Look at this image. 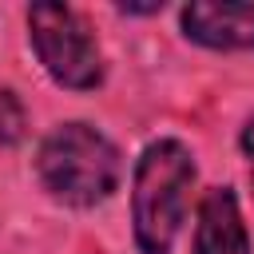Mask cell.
Listing matches in <instances>:
<instances>
[{"label":"cell","mask_w":254,"mask_h":254,"mask_svg":"<svg viewBox=\"0 0 254 254\" xmlns=\"http://www.w3.org/2000/svg\"><path fill=\"white\" fill-rule=\"evenodd\" d=\"M190 187H194V159L179 139H159L139 155L131 179V222H135V246L143 254H171L187 218Z\"/></svg>","instance_id":"obj_1"},{"label":"cell","mask_w":254,"mask_h":254,"mask_svg":"<svg viewBox=\"0 0 254 254\" xmlns=\"http://www.w3.org/2000/svg\"><path fill=\"white\" fill-rule=\"evenodd\" d=\"M36 175L52 198L67 206H95L119 187L123 159L115 143L91 123H60L40 143Z\"/></svg>","instance_id":"obj_2"},{"label":"cell","mask_w":254,"mask_h":254,"mask_svg":"<svg viewBox=\"0 0 254 254\" xmlns=\"http://www.w3.org/2000/svg\"><path fill=\"white\" fill-rule=\"evenodd\" d=\"M183 32L187 40L218 52L254 48V4L238 0H194L183 8Z\"/></svg>","instance_id":"obj_4"},{"label":"cell","mask_w":254,"mask_h":254,"mask_svg":"<svg viewBox=\"0 0 254 254\" xmlns=\"http://www.w3.org/2000/svg\"><path fill=\"white\" fill-rule=\"evenodd\" d=\"M194 254H250L246 222L230 187H210L198 202Z\"/></svg>","instance_id":"obj_5"},{"label":"cell","mask_w":254,"mask_h":254,"mask_svg":"<svg viewBox=\"0 0 254 254\" xmlns=\"http://www.w3.org/2000/svg\"><path fill=\"white\" fill-rule=\"evenodd\" d=\"M24 127H28V119H24L20 99H16V95L0 83V147L20 143V139H24Z\"/></svg>","instance_id":"obj_6"},{"label":"cell","mask_w":254,"mask_h":254,"mask_svg":"<svg viewBox=\"0 0 254 254\" xmlns=\"http://www.w3.org/2000/svg\"><path fill=\"white\" fill-rule=\"evenodd\" d=\"M242 151L254 159V115L246 119V127H242Z\"/></svg>","instance_id":"obj_7"},{"label":"cell","mask_w":254,"mask_h":254,"mask_svg":"<svg viewBox=\"0 0 254 254\" xmlns=\"http://www.w3.org/2000/svg\"><path fill=\"white\" fill-rule=\"evenodd\" d=\"M28 36L32 48L44 64V71L71 91H87L103 79V60L99 48L87 32V24L79 20V12H71L67 4H32L28 8Z\"/></svg>","instance_id":"obj_3"}]
</instances>
